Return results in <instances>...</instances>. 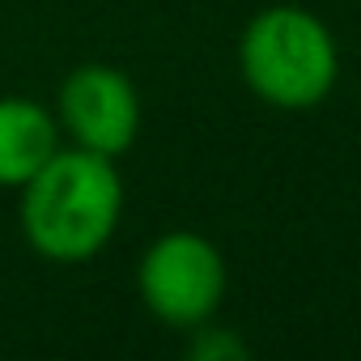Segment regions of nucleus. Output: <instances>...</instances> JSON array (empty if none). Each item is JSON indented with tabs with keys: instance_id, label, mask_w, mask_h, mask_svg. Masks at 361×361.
Segmentation results:
<instances>
[{
	"instance_id": "2",
	"label": "nucleus",
	"mask_w": 361,
	"mask_h": 361,
	"mask_svg": "<svg viewBox=\"0 0 361 361\" xmlns=\"http://www.w3.org/2000/svg\"><path fill=\"white\" fill-rule=\"evenodd\" d=\"M238 73L259 102L276 111H310L336 90L340 47L319 13L272 5L247 22L238 39Z\"/></svg>"
},
{
	"instance_id": "1",
	"label": "nucleus",
	"mask_w": 361,
	"mask_h": 361,
	"mask_svg": "<svg viewBox=\"0 0 361 361\" xmlns=\"http://www.w3.org/2000/svg\"><path fill=\"white\" fill-rule=\"evenodd\" d=\"M26 247L47 264H85L119 230L123 178L115 157L64 145L26 188H18Z\"/></svg>"
},
{
	"instance_id": "4",
	"label": "nucleus",
	"mask_w": 361,
	"mask_h": 361,
	"mask_svg": "<svg viewBox=\"0 0 361 361\" xmlns=\"http://www.w3.org/2000/svg\"><path fill=\"white\" fill-rule=\"evenodd\" d=\"M56 123L64 145L119 157L140 136V90L111 64H81L60 81Z\"/></svg>"
},
{
	"instance_id": "3",
	"label": "nucleus",
	"mask_w": 361,
	"mask_h": 361,
	"mask_svg": "<svg viewBox=\"0 0 361 361\" xmlns=\"http://www.w3.org/2000/svg\"><path fill=\"white\" fill-rule=\"evenodd\" d=\"M226 285L230 272L217 243H209L196 230L157 234L136 264V293L145 310L174 331H192L217 319L226 302Z\"/></svg>"
},
{
	"instance_id": "5",
	"label": "nucleus",
	"mask_w": 361,
	"mask_h": 361,
	"mask_svg": "<svg viewBox=\"0 0 361 361\" xmlns=\"http://www.w3.org/2000/svg\"><path fill=\"white\" fill-rule=\"evenodd\" d=\"M64 149L56 111L35 98H0V188H26Z\"/></svg>"
},
{
	"instance_id": "6",
	"label": "nucleus",
	"mask_w": 361,
	"mask_h": 361,
	"mask_svg": "<svg viewBox=\"0 0 361 361\" xmlns=\"http://www.w3.org/2000/svg\"><path fill=\"white\" fill-rule=\"evenodd\" d=\"M188 353H192L196 361H238V357H247V344H243V336H234L230 327H217V323L209 319V323L192 327Z\"/></svg>"
}]
</instances>
